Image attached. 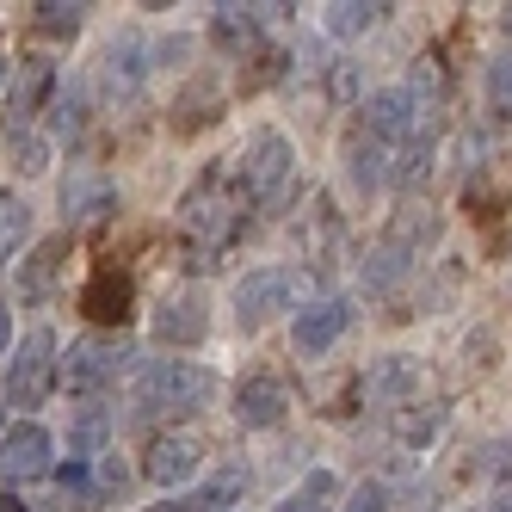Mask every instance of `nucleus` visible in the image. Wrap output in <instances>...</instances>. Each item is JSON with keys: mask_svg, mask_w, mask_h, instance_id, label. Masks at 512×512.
I'll return each mask as SVG.
<instances>
[{"mask_svg": "<svg viewBox=\"0 0 512 512\" xmlns=\"http://www.w3.org/2000/svg\"><path fill=\"white\" fill-rule=\"evenodd\" d=\"M216 401V377L192 358H149L136 371V408L142 414H204Z\"/></svg>", "mask_w": 512, "mask_h": 512, "instance_id": "f257e3e1", "label": "nucleus"}, {"mask_svg": "<svg viewBox=\"0 0 512 512\" xmlns=\"http://www.w3.org/2000/svg\"><path fill=\"white\" fill-rule=\"evenodd\" d=\"M62 377V358H56V334L50 327H31L19 340V352L7 358V383H0V401L7 408H44V395Z\"/></svg>", "mask_w": 512, "mask_h": 512, "instance_id": "f03ea898", "label": "nucleus"}, {"mask_svg": "<svg viewBox=\"0 0 512 512\" xmlns=\"http://www.w3.org/2000/svg\"><path fill=\"white\" fill-rule=\"evenodd\" d=\"M130 358H136V352H130L118 334H87V340L68 346V358H62V383H68V395L93 401V395H105V389L124 377Z\"/></svg>", "mask_w": 512, "mask_h": 512, "instance_id": "7ed1b4c3", "label": "nucleus"}, {"mask_svg": "<svg viewBox=\"0 0 512 512\" xmlns=\"http://www.w3.org/2000/svg\"><path fill=\"white\" fill-rule=\"evenodd\" d=\"M38 475H56V438L38 420H13L0 432V482L25 488V482H38Z\"/></svg>", "mask_w": 512, "mask_h": 512, "instance_id": "20e7f679", "label": "nucleus"}, {"mask_svg": "<svg viewBox=\"0 0 512 512\" xmlns=\"http://www.w3.org/2000/svg\"><path fill=\"white\" fill-rule=\"evenodd\" d=\"M229 303H235V321L241 327H260V321H272L284 309H297V272H290V266H253L235 284Z\"/></svg>", "mask_w": 512, "mask_h": 512, "instance_id": "39448f33", "label": "nucleus"}, {"mask_svg": "<svg viewBox=\"0 0 512 512\" xmlns=\"http://www.w3.org/2000/svg\"><path fill=\"white\" fill-rule=\"evenodd\" d=\"M56 99V62L50 56H19L13 62V81H7V136L31 130V118Z\"/></svg>", "mask_w": 512, "mask_h": 512, "instance_id": "423d86ee", "label": "nucleus"}, {"mask_svg": "<svg viewBox=\"0 0 512 512\" xmlns=\"http://www.w3.org/2000/svg\"><path fill=\"white\" fill-rule=\"evenodd\" d=\"M420 93L408 87V81H395V87H383V93H371L364 99V130H371L377 142H395V136H420Z\"/></svg>", "mask_w": 512, "mask_h": 512, "instance_id": "0eeeda50", "label": "nucleus"}, {"mask_svg": "<svg viewBox=\"0 0 512 512\" xmlns=\"http://www.w3.org/2000/svg\"><path fill=\"white\" fill-rule=\"evenodd\" d=\"M346 327H352V303L346 297H321V303L297 309V321H290V346H297L303 358H321V352L340 346Z\"/></svg>", "mask_w": 512, "mask_h": 512, "instance_id": "6e6552de", "label": "nucleus"}, {"mask_svg": "<svg viewBox=\"0 0 512 512\" xmlns=\"http://www.w3.org/2000/svg\"><path fill=\"white\" fill-rule=\"evenodd\" d=\"M81 309H87L93 327H130V315H136V284H130V272L99 266L81 284Z\"/></svg>", "mask_w": 512, "mask_h": 512, "instance_id": "1a4fd4ad", "label": "nucleus"}, {"mask_svg": "<svg viewBox=\"0 0 512 512\" xmlns=\"http://www.w3.org/2000/svg\"><path fill=\"white\" fill-rule=\"evenodd\" d=\"M284 179H290V136L284 130H260L247 142V155H241V186L253 198H272Z\"/></svg>", "mask_w": 512, "mask_h": 512, "instance_id": "9d476101", "label": "nucleus"}, {"mask_svg": "<svg viewBox=\"0 0 512 512\" xmlns=\"http://www.w3.org/2000/svg\"><path fill=\"white\" fill-rule=\"evenodd\" d=\"M68 253H75V235H44L38 247L25 253V260H19V303H44L50 297L62 266H68Z\"/></svg>", "mask_w": 512, "mask_h": 512, "instance_id": "9b49d317", "label": "nucleus"}, {"mask_svg": "<svg viewBox=\"0 0 512 512\" xmlns=\"http://www.w3.org/2000/svg\"><path fill=\"white\" fill-rule=\"evenodd\" d=\"M210 334V303L198 297V290H186V297H167L155 309V340L161 346H204Z\"/></svg>", "mask_w": 512, "mask_h": 512, "instance_id": "f8f14e48", "label": "nucleus"}, {"mask_svg": "<svg viewBox=\"0 0 512 512\" xmlns=\"http://www.w3.org/2000/svg\"><path fill=\"white\" fill-rule=\"evenodd\" d=\"M105 210H118V186L105 173L75 167L62 179V216H68V223H93V216H105Z\"/></svg>", "mask_w": 512, "mask_h": 512, "instance_id": "ddd939ff", "label": "nucleus"}, {"mask_svg": "<svg viewBox=\"0 0 512 512\" xmlns=\"http://www.w3.org/2000/svg\"><path fill=\"white\" fill-rule=\"evenodd\" d=\"M235 414H241V426H284L290 389H284L278 377H266V371H253V377H241V389H235Z\"/></svg>", "mask_w": 512, "mask_h": 512, "instance_id": "4468645a", "label": "nucleus"}, {"mask_svg": "<svg viewBox=\"0 0 512 512\" xmlns=\"http://www.w3.org/2000/svg\"><path fill=\"white\" fill-rule=\"evenodd\" d=\"M142 475H149L155 488H179V482H192V475H198V445H192V438H179V432L155 438V445L142 451Z\"/></svg>", "mask_w": 512, "mask_h": 512, "instance_id": "2eb2a0df", "label": "nucleus"}, {"mask_svg": "<svg viewBox=\"0 0 512 512\" xmlns=\"http://www.w3.org/2000/svg\"><path fill=\"white\" fill-rule=\"evenodd\" d=\"M266 7H216L210 13V44L216 50H260Z\"/></svg>", "mask_w": 512, "mask_h": 512, "instance_id": "dca6fc26", "label": "nucleus"}, {"mask_svg": "<svg viewBox=\"0 0 512 512\" xmlns=\"http://www.w3.org/2000/svg\"><path fill=\"white\" fill-rule=\"evenodd\" d=\"M358 383H364V395H377V401H414V389H420V364L401 358V352H389V358H377Z\"/></svg>", "mask_w": 512, "mask_h": 512, "instance_id": "f3484780", "label": "nucleus"}, {"mask_svg": "<svg viewBox=\"0 0 512 512\" xmlns=\"http://www.w3.org/2000/svg\"><path fill=\"white\" fill-rule=\"evenodd\" d=\"M142 56H149V50H142V38H130V31H124V38L105 50V93L130 99L142 81H149V62H142Z\"/></svg>", "mask_w": 512, "mask_h": 512, "instance_id": "a211bd4d", "label": "nucleus"}, {"mask_svg": "<svg viewBox=\"0 0 512 512\" xmlns=\"http://www.w3.org/2000/svg\"><path fill=\"white\" fill-rule=\"evenodd\" d=\"M186 223H192V235H198V253L229 247V241H235V229H241V204H235V198L192 204V210H186Z\"/></svg>", "mask_w": 512, "mask_h": 512, "instance_id": "6ab92c4d", "label": "nucleus"}, {"mask_svg": "<svg viewBox=\"0 0 512 512\" xmlns=\"http://www.w3.org/2000/svg\"><path fill=\"white\" fill-rule=\"evenodd\" d=\"M432 241H438V216L426 204H401L395 223H389V247H401V253L420 260V247H432Z\"/></svg>", "mask_w": 512, "mask_h": 512, "instance_id": "aec40b11", "label": "nucleus"}, {"mask_svg": "<svg viewBox=\"0 0 512 512\" xmlns=\"http://www.w3.org/2000/svg\"><path fill=\"white\" fill-rule=\"evenodd\" d=\"M383 161H389V155H383L377 136H352V142H346V173H352L358 192H377V186H383V173H389Z\"/></svg>", "mask_w": 512, "mask_h": 512, "instance_id": "412c9836", "label": "nucleus"}, {"mask_svg": "<svg viewBox=\"0 0 512 512\" xmlns=\"http://www.w3.org/2000/svg\"><path fill=\"white\" fill-rule=\"evenodd\" d=\"M389 7H364V0H340V7H327L321 13V31L327 38H340V44H352V38H364L377 19H383Z\"/></svg>", "mask_w": 512, "mask_h": 512, "instance_id": "4be33fe9", "label": "nucleus"}, {"mask_svg": "<svg viewBox=\"0 0 512 512\" xmlns=\"http://www.w3.org/2000/svg\"><path fill=\"white\" fill-rule=\"evenodd\" d=\"M105 438H112V414H105V408H81L75 420H68V457H75V463L99 457Z\"/></svg>", "mask_w": 512, "mask_h": 512, "instance_id": "5701e85b", "label": "nucleus"}, {"mask_svg": "<svg viewBox=\"0 0 512 512\" xmlns=\"http://www.w3.org/2000/svg\"><path fill=\"white\" fill-rule=\"evenodd\" d=\"M25 235H31V204H25V198H13V192H0V272L19 260Z\"/></svg>", "mask_w": 512, "mask_h": 512, "instance_id": "b1692460", "label": "nucleus"}, {"mask_svg": "<svg viewBox=\"0 0 512 512\" xmlns=\"http://www.w3.org/2000/svg\"><path fill=\"white\" fill-rule=\"evenodd\" d=\"M408 272H414V253H401V247H389V241H383V247H377L364 266H358L364 290H395V284L408 278Z\"/></svg>", "mask_w": 512, "mask_h": 512, "instance_id": "393cba45", "label": "nucleus"}, {"mask_svg": "<svg viewBox=\"0 0 512 512\" xmlns=\"http://www.w3.org/2000/svg\"><path fill=\"white\" fill-rule=\"evenodd\" d=\"M81 25H87V7H62V0L31 7V31H38V38H50V44H68Z\"/></svg>", "mask_w": 512, "mask_h": 512, "instance_id": "a878e982", "label": "nucleus"}, {"mask_svg": "<svg viewBox=\"0 0 512 512\" xmlns=\"http://www.w3.org/2000/svg\"><path fill=\"white\" fill-rule=\"evenodd\" d=\"M7 155H13V173L19 179H38V173H50V136L44 130H13V142H7Z\"/></svg>", "mask_w": 512, "mask_h": 512, "instance_id": "bb28decb", "label": "nucleus"}, {"mask_svg": "<svg viewBox=\"0 0 512 512\" xmlns=\"http://www.w3.org/2000/svg\"><path fill=\"white\" fill-rule=\"evenodd\" d=\"M210 93H216L210 75H198L186 93H179V105H173V130H179V136H192V130H204V124L216 118V112H210Z\"/></svg>", "mask_w": 512, "mask_h": 512, "instance_id": "cd10ccee", "label": "nucleus"}, {"mask_svg": "<svg viewBox=\"0 0 512 512\" xmlns=\"http://www.w3.org/2000/svg\"><path fill=\"white\" fill-rule=\"evenodd\" d=\"M290 75V50H253L247 75H241V93H260V87H278Z\"/></svg>", "mask_w": 512, "mask_h": 512, "instance_id": "c85d7f7f", "label": "nucleus"}, {"mask_svg": "<svg viewBox=\"0 0 512 512\" xmlns=\"http://www.w3.org/2000/svg\"><path fill=\"white\" fill-rule=\"evenodd\" d=\"M438 426H445V414H438V408H414V414L395 420V438H401L408 451H426L432 438H438Z\"/></svg>", "mask_w": 512, "mask_h": 512, "instance_id": "c756f323", "label": "nucleus"}, {"mask_svg": "<svg viewBox=\"0 0 512 512\" xmlns=\"http://www.w3.org/2000/svg\"><path fill=\"white\" fill-rule=\"evenodd\" d=\"M50 112H56V136H68V142H75V136L87 130V93H81V87L56 93V99H50Z\"/></svg>", "mask_w": 512, "mask_h": 512, "instance_id": "7c9ffc66", "label": "nucleus"}, {"mask_svg": "<svg viewBox=\"0 0 512 512\" xmlns=\"http://www.w3.org/2000/svg\"><path fill=\"white\" fill-rule=\"evenodd\" d=\"M327 99H334V105H364V81H358L352 56H340L334 68H327Z\"/></svg>", "mask_w": 512, "mask_h": 512, "instance_id": "2f4dec72", "label": "nucleus"}, {"mask_svg": "<svg viewBox=\"0 0 512 512\" xmlns=\"http://www.w3.org/2000/svg\"><path fill=\"white\" fill-rule=\"evenodd\" d=\"M426 173H432V136L420 130V136L408 142V149H401V161H395V179H401V186H420Z\"/></svg>", "mask_w": 512, "mask_h": 512, "instance_id": "473e14b6", "label": "nucleus"}, {"mask_svg": "<svg viewBox=\"0 0 512 512\" xmlns=\"http://www.w3.org/2000/svg\"><path fill=\"white\" fill-rule=\"evenodd\" d=\"M488 105H494V118H512V50L488 62Z\"/></svg>", "mask_w": 512, "mask_h": 512, "instance_id": "72a5a7b5", "label": "nucleus"}, {"mask_svg": "<svg viewBox=\"0 0 512 512\" xmlns=\"http://www.w3.org/2000/svg\"><path fill=\"white\" fill-rule=\"evenodd\" d=\"M241 488H247V475L241 469H229V475H216V482L192 500V512H223V506H235L241 500Z\"/></svg>", "mask_w": 512, "mask_h": 512, "instance_id": "f704fd0d", "label": "nucleus"}, {"mask_svg": "<svg viewBox=\"0 0 512 512\" xmlns=\"http://www.w3.org/2000/svg\"><path fill=\"white\" fill-rule=\"evenodd\" d=\"M346 512H389V488L383 482H358L346 494Z\"/></svg>", "mask_w": 512, "mask_h": 512, "instance_id": "c9c22d12", "label": "nucleus"}, {"mask_svg": "<svg viewBox=\"0 0 512 512\" xmlns=\"http://www.w3.org/2000/svg\"><path fill=\"white\" fill-rule=\"evenodd\" d=\"M334 494H340V482H334L327 469H315L309 482H303V500H334Z\"/></svg>", "mask_w": 512, "mask_h": 512, "instance_id": "e433bc0d", "label": "nucleus"}, {"mask_svg": "<svg viewBox=\"0 0 512 512\" xmlns=\"http://www.w3.org/2000/svg\"><path fill=\"white\" fill-rule=\"evenodd\" d=\"M155 56H161V68H179L192 56V38H167V44H155Z\"/></svg>", "mask_w": 512, "mask_h": 512, "instance_id": "4c0bfd02", "label": "nucleus"}, {"mask_svg": "<svg viewBox=\"0 0 512 512\" xmlns=\"http://www.w3.org/2000/svg\"><path fill=\"white\" fill-rule=\"evenodd\" d=\"M0 512H25V500H19V494H7V488H0Z\"/></svg>", "mask_w": 512, "mask_h": 512, "instance_id": "58836bf2", "label": "nucleus"}, {"mask_svg": "<svg viewBox=\"0 0 512 512\" xmlns=\"http://www.w3.org/2000/svg\"><path fill=\"white\" fill-rule=\"evenodd\" d=\"M488 512H512V488H506V494H494V500H488Z\"/></svg>", "mask_w": 512, "mask_h": 512, "instance_id": "ea45409f", "label": "nucleus"}, {"mask_svg": "<svg viewBox=\"0 0 512 512\" xmlns=\"http://www.w3.org/2000/svg\"><path fill=\"white\" fill-rule=\"evenodd\" d=\"M7 340H13V321H7V309H0V352H7Z\"/></svg>", "mask_w": 512, "mask_h": 512, "instance_id": "a19ab883", "label": "nucleus"}, {"mask_svg": "<svg viewBox=\"0 0 512 512\" xmlns=\"http://www.w3.org/2000/svg\"><path fill=\"white\" fill-rule=\"evenodd\" d=\"M155 512H192V500H161Z\"/></svg>", "mask_w": 512, "mask_h": 512, "instance_id": "79ce46f5", "label": "nucleus"}, {"mask_svg": "<svg viewBox=\"0 0 512 512\" xmlns=\"http://www.w3.org/2000/svg\"><path fill=\"white\" fill-rule=\"evenodd\" d=\"M0 432H7V401H0Z\"/></svg>", "mask_w": 512, "mask_h": 512, "instance_id": "37998d69", "label": "nucleus"}, {"mask_svg": "<svg viewBox=\"0 0 512 512\" xmlns=\"http://www.w3.org/2000/svg\"><path fill=\"white\" fill-rule=\"evenodd\" d=\"M506 482H512V463H506Z\"/></svg>", "mask_w": 512, "mask_h": 512, "instance_id": "c03bdc74", "label": "nucleus"}]
</instances>
